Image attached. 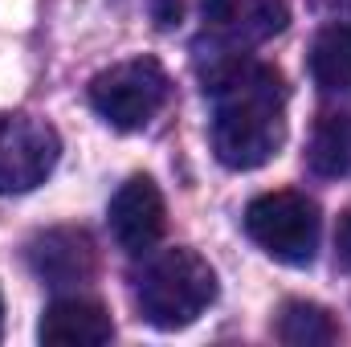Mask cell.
I'll list each match as a JSON object with an SVG mask.
<instances>
[{"instance_id": "6da1fadb", "label": "cell", "mask_w": 351, "mask_h": 347, "mask_svg": "<svg viewBox=\"0 0 351 347\" xmlns=\"http://www.w3.org/2000/svg\"><path fill=\"white\" fill-rule=\"evenodd\" d=\"M213 94V152L233 172L269 164L286 143V78L265 66L229 58L208 74Z\"/></svg>"}, {"instance_id": "7a4b0ae2", "label": "cell", "mask_w": 351, "mask_h": 347, "mask_svg": "<svg viewBox=\"0 0 351 347\" xmlns=\"http://www.w3.org/2000/svg\"><path fill=\"white\" fill-rule=\"evenodd\" d=\"M217 302V270L196 250H160L135 274V307L156 331H184Z\"/></svg>"}, {"instance_id": "3957f363", "label": "cell", "mask_w": 351, "mask_h": 347, "mask_svg": "<svg viewBox=\"0 0 351 347\" xmlns=\"http://www.w3.org/2000/svg\"><path fill=\"white\" fill-rule=\"evenodd\" d=\"M319 204L294 188H278L262 192L250 200L245 208V233L254 246H262L265 254L282 265H311L319 254Z\"/></svg>"}, {"instance_id": "277c9868", "label": "cell", "mask_w": 351, "mask_h": 347, "mask_svg": "<svg viewBox=\"0 0 351 347\" xmlns=\"http://www.w3.org/2000/svg\"><path fill=\"white\" fill-rule=\"evenodd\" d=\"M90 106L114 131H143L168 102L172 78L156 58H131L90 78Z\"/></svg>"}, {"instance_id": "5b68a950", "label": "cell", "mask_w": 351, "mask_h": 347, "mask_svg": "<svg viewBox=\"0 0 351 347\" xmlns=\"http://www.w3.org/2000/svg\"><path fill=\"white\" fill-rule=\"evenodd\" d=\"M62 139L45 119L8 115L0 119V196L33 192L58 168Z\"/></svg>"}, {"instance_id": "8992f818", "label": "cell", "mask_w": 351, "mask_h": 347, "mask_svg": "<svg viewBox=\"0 0 351 347\" xmlns=\"http://www.w3.org/2000/svg\"><path fill=\"white\" fill-rule=\"evenodd\" d=\"M106 225H110V237L119 241V250L127 254H152L168 229V208H164V196L156 188L152 176H131L114 196H110V208H106Z\"/></svg>"}, {"instance_id": "52a82bcc", "label": "cell", "mask_w": 351, "mask_h": 347, "mask_svg": "<svg viewBox=\"0 0 351 347\" xmlns=\"http://www.w3.org/2000/svg\"><path fill=\"white\" fill-rule=\"evenodd\" d=\"M29 265L37 278H45L49 286H74V282H90L98 270V254L82 229H45L37 233L29 246Z\"/></svg>"}, {"instance_id": "ba28073f", "label": "cell", "mask_w": 351, "mask_h": 347, "mask_svg": "<svg viewBox=\"0 0 351 347\" xmlns=\"http://www.w3.org/2000/svg\"><path fill=\"white\" fill-rule=\"evenodd\" d=\"M204 21L229 45H262L290 25L286 0H204Z\"/></svg>"}, {"instance_id": "9c48e42d", "label": "cell", "mask_w": 351, "mask_h": 347, "mask_svg": "<svg viewBox=\"0 0 351 347\" xmlns=\"http://www.w3.org/2000/svg\"><path fill=\"white\" fill-rule=\"evenodd\" d=\"M41 344L58 347H102L114 339V319L102 302L90 298H58L37 327Z\"/></svg>"}, {"instance_id": "30bf717a", "label": "cell", "mask_w": 351, "mask_h": 347, "mask_svg": "<svg viewBox=\"0 0 351 347\" xmlns=\"http://www.w3.org/2000/svg\"><path fill=\"white\" fill-rule=\"evenodd\" d=\"M311 78L323 94L351 90V25L335 21L311 41Z\"/></svg>"}, {"instance_id": "8fae6325", "label": "cell", "mask_w": 351, "mask_h": 347, "mask_svg": "<svg viewBox=\"0 0 351 347\" xmlns=\"http://www.w3.org/2000/svg\"><path fill=\"white\" fill-rule=\"evenodd\" d=\"M311 172L323 180H351V110L323 115L306 147Z\"/></svg>"}, {"instance_id": "7c38bea8", "label": "cell", "mask_w": 351, "mask_h": 347, "mask_svg": "<svg viewBox=\"0 0 351 347\" xmlns=\"http://www.w3.org/2000/svg\"><path fill=\"white\" fill-rule=\"evenodd\" d=\"M278 339L286 347H323L339 339V327L331 319L327 307L319 302H306V298H290L282 311H278Z\"/></svg>"}, {"instance_id": "4fadbf2b", "label": "cell", "mask_w": 351, "mask_h": 347, "mask_svg": "<svg viewBox=\"0 0 351 347\" xmlns=\"http://www.w3.org/2000/svg\"><path fill=\"white\" fill-rule=\"evenodd\" d=\"M143 4H147V16L156 29H176L184 16V0H143Z\"/></svg>"}, {"instance_id": "5bb4252c", "label": "cell", "mask_w": 351, "mask_h": 347, "mask_svg": "<svg viewBox=\"0 0 351 347\" xmlns=\"http://www.w3.org/2000/svg\"><path fill=\"white\" fill-rule=\"evenodd\" d=\"M335 261H339V270H351V204L335 225Z\"/></svg>"}, {"instance_id": "9a60e30c", "label": "cell", "mask_w": 351, "mask_h": 347, "mask_svg": "<svg viewBox=\"0 0 351 347\" xmlns=\"http://www.w3.org/2000/svg\"><path fill=\"white\" fill-rule=\"evenodd\" d=\"M0 335H4V294H0Z\"/></svg>"}]
</instances>
